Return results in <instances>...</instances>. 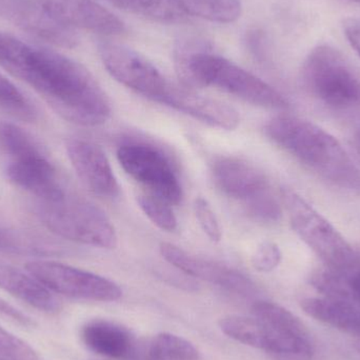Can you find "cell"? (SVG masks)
<instances>
[{
  "instance_id": "30",
  "label": "cell",
  "mask_w": 360,
  "mask_h": 360,
  "mask_svg": "<svg viewBox=\"0 0 360 360\" xmlns=\"http://www.w3.org/2000/svg\"><path fill=\"white\" fill-rule=\"evenodd\" d=\"M193 209L203 233L209 237L210 240L219 243L222 237L221 229L209 201L203 197H196Z\"/></svg>"
},
{
  "instance_id": "29",
  "label": "cell",
  "mask_w": 360,
  "mask_h": 360,
  "mask_svg": "<svg viewBox=\"0 0 360 360\" xmlns=\"http://www.w3.org/2000/svg\"><path fill=\"white\" fill-rule=\"evenodd\" d=\"M0 360H40L23 340L0 327Z\"/></svg>"
},
{
  "instance_id": "9",
  "label": "cell",
  "mask_w": 360,
  "mask_h": 360,
  "mask_svg": "<svg viewBox=\"0 0 360 360\" xmlns=\"http://www.w3.org/2000/svg\"><path fill=\"white\" fill-rule=\"evenodd\" d=\"M25 269L53 293L93 302H115L122 295L117 283L101 275L48 260H33Z\"/></svg>"
},
{
  "instance_id": "13",
  "label": "cell",
  "mask_w": 360,
  "mask_h": 360,
  "mask_svg": "<svg viewBox=\"0 0 360 360\" xmlns=\"http://www.w3.org/2000/svg\"><path fill=\"white\" fill-rule=\"evenodd\" d=\"M67 153L76 174L93 194L103 198H114L120 194L113 169L98 145L72 139L67 143Z\"/></svg>"
},
{
  "instance_id": "14",
  "label": "cell",
  "mask_w": 360,
  "mask_h": 360,
  "mask_svg": "<svg viewBox=\"0 0 360 360\" xmlns=\"http://www.w3.org/2000/svg\"><path fill=\"white\" fill-rule=\"evenodd\" d=\"M211 173L215 186L226 196L243 202V207L272 192L264 173L240 158H216Z\"/></svg>"
},
{
  "instance_id": "16",
  "label": "cell",
  "mask_w": 360,
  "mask_h": 360,
  "mask_svg": "<svg viewBox=\"0 0 360 360\" xmlns=\"http://www.w3.org/2000/svg\"><path fill=\"white\" fill-rule=\"evenodd\" d=\"M63 25L101 35H122L126 25L96 0H39Z\"/></svg>"
},
{
  "instance_id": "5",
  "label": "cell",
  "mask_w": 360,
  "mask_h": 360,
  "mask_svg": "<svg viewBox=\"0 0 360 360\" xmlns=\"http://www.w3.org/2000/svg\"><path fill=\"white\" fill-rule=\"evenodd\" d=\"M304 88L319 103L340 112L360 109V74L329 44L313 49L302 65Z\"/></svg>"
},
{
  "instance_id": "38",
  "label": "cell",
  "mask_w": 360,
  "mask_h": 360,
  "mask_svg": "<svg viewBox=\"0 0 360 360\" xmlns=\"http://www.w3.org/2000/svg\"><path fill=\"white\" fill-rule=\"evenodd\" d=\"M359 352H360V348H359Z\"/></svg>"
},
{
  "instance_id": "31",
  "label": "cell",
  "mask_w": 360,
  "mask_h": 360,
  "mask_svg": "<svg viewBox=\"0 0 360 360\" xmlns=\"http://www.w3.org/2000/svg\"><path fill=\"white\" fill-rule=\"evenodd\" d=\"M283 254L276 243L264 241L256 248L252 255V266L262 273H270L281 264Z\"/></svg>"
},
{
  "instance_id": "20",
  "label": "cell",
  "mask_w": 360,
  "mask_h": 360,
  "mask_svg": "<svg viewBox=\"0 0 360 360\" xmlns=\"http://www.w3.org/2000/svg\"><path fill=\"white\" fill-rule=\"evenodd\" d=\"M302 310L315 321L360 338V304L331 297H309L300 302Z\"/></svg>"
},
{
  "instance_id": "8",
  "label": "cell",
  "mask_w": 360,
  "mask_h": 360,
  "mask_svg": "<svg viewBox=\"0 0 360 360\" xmlns=\"http://www.w3.org/2000/svg\"><path fill=\"white\" fill-rule=\"evenodd\" d=\"M117 160L127 174L147 188L149 194L179 205L182 188L170 160L160 150L145 143H129L117 150Z\"/></svg>"
},
{
  "instance_id": "3",
  "label": "cell",
  "mask_w": 360,
  "mask_h": 360,
  "mask_svg": "<svg viewBox=\"0 0 360 360\" xmlns=\"http://www.w3.org/2000/svg\"><path fill=\"white\" fill-rule=\"evenodd\" d=\"M266 136L319 177L345 190L360 192V170L340 141L308 120L275 116L264 127Z\"/></svg>"
},
{
  "instance_id": "25",
  "label": "cell",
  "mask_w": 360,
  "mask_h": 360,
  "mask_svg": "<svg viewBox=\"0 0 360 360\" xmlns=\"http://www.w3.org/2000/svg\"><path fill=\"white\" fill-rule=\"evenodd\" d=\"M0 150L8 160L44 151L30 133L10 122H0Z\"/></svg>"
},
{
  "instance_id": "18",
  "label": "cell",
  "mask_w": 360,
  "mask_h": 360,
  "mask_svg": "<svg viewBox=\"0 0 360 360\" xmlns=\"http://www.w3.org/2000/svg\"><path fill=\"white\" fill-rule=\"evenodd\" d=\"M80 338L89 350L115 360H128L137 340L126 327L108 319L86 321Z\"/></svg>"
},
{
  "instance_id": "33",
  "label": "cell",
  "mask_w": 360,
  "mask_h": 360,
  "mask_svg": "<svg viewBox=\"0 0 360 360\" xmlns=\"http://www.w3.org/2000/svg\"><path fill=\"white\" fill-rule=\"evenodd\" d=\"M128 360H165L156 352L151 342L136 340L134 349Z\"/></svg>"
},
{
  "instance_id": "10",
  "label": "cell",
  "mask_w": 360,
  "mask_h": 360,
  "mask_svg": "<svg viewBox=\"0 0 360 360\" xmlns=\"http://www.w3.org/2000/svg\"><path fill=\"white\" fill-rule=\"evenodd\" d=\"M98 53L105 70L127 88L160 103L170 80L143 55L115 42L101 41Z\"/></svg>"
},
{
  "instance_id": "11",
  "label": "cell",
  "mask_w": 360,
  "mask_h": 360,
  "mask_svg": "<svg viewBox=\"0 0 360 360\" xmlns=\"http://www.w3.org/2000/svg\"><path fill=\"white\" fill-rule=\"evenodd\" d=\"M0 15L34 37L60 48H75L76 31L57 20L39 0H0Z\"/></svg>"
},
{
  "instance_id": "34",
  "label": "cell",
  "mask_w": 360,
  "mask_h": 360,
  "mask_svg": "<svg viewBox=\"0 0 360 360\" xmlns=\"http://www.w3.org/2000/svg\"><path fill=\"white\" fill-rule=\"evenodd\" d=\"M0 315L8 317L11 321H15V323H19V325L25 326V327H30V326L33 325L31 319L27 315L23 314L20 311L17 310L14 307L11 306L8 302L1 300V298H0Z\"/></svg>"
},
{
  "instance_id": "15",
  "label": "cell",
  "mask_w": 360,
  "mask_h": 360,
  "mask_svg": "<svg viewBox=\"0 0 360 360\" xmlns=\"http://www.w3.org/2000/svg\"><path fill=\"white\" fill-rule=\"evenodd\" d=\"M6 175L11 184L39 201L56 200L65 192L56 168L44 151L8 160Z\"/></svg>"
},
{
  "instance_id": "36",
  "label": "cell",
  "mask_w": 360,
  "mask_h": 360,
  "mask_svg": "<svg viewBox=\"0 0 360 360\" xmlns=\"http://www.w3.org/2000/svg\"><path fill=\"white\" fill-rule=\"evenodd\" d=\"M103 1H107L108 4H112V6H114V4H115V0H103Z\"/></svg>"
},
{
  "instance_id": "12",
  "label": "cell",
  "mask_w": 360,
  "mask_h": 360,
  "mask_svg": "<svg viewBox=\"0 0 360 360\" xmlns=\"http://www.w3.org/2000/svg\"><path fill=\"white\" fill-rule=\"evenodd\" d=\"M160 252L167 262L188 276L213 283L236 295L247 297L255 293L253 281L235 269L192 255L172 243H160Z\"/></svg>"
},
{
  "instance_id": "19",
  "label": "cell",
  "mask_w": 360,
  "mask_h": 360,
  "mask_svg": "<svg viewBox=\"0 0 360 360\" xmlns=\"http://www.w3.org/2000/svg\"><path fill=\"white\" fill-rule=\"evenodd\" d=\"M0 288L42 312L54 314L60 311V302L46 285L30 273L4 262H0Z\"/></svg>"
},
{
  "instance_id": "37",
  "label": "cell",
  "mask_w": 360,
  "mask_h": 360,
  "mask_svg": "<svg viewBox=\"0 0 360 360\" xmlns=\"http://www.w3.org/2000/svg\"><path fill=\"white\" fill-rule=\"evenodd\" d=\"M349 1L357 2V4H360V0H349Z\"/></svg>"
},
{
  "instance_id": "22",
  "label": "cell",
  "mask_w": 360,
  "mask_h": 360,
  "mask_svg": "<svg viewBox=\"0 0 360 360\" xmlns=\"http://www.w3.org/2000/svg\"><path fill=\"white\" fill-rule=\"evenodd\" d=\"M0 253L48 256L59 254V247L40 236L0 228Z\"/></svg>"
},
{
  "instance_id": "4",
  "label": "cell",
  "mask_w": 360,
  "mask_h": 360,
  "mask_svg": "<svg viewBox=\"0 0 360 360\" xmlns=\"http://www.w3.org/2000/svg\"><path fill=\"white\" fill-rule=\"evenodd\" d=\"M37 215L49 231L61 238L101 249L117 245V233L107 214L67 191L56 200L39 201Z\"/></svg>"
},
{
  "instance_id": "27",
  "label": "cell",
  "mask_w": 360,
  "mask_h": 360,
  "mask_svg": "<svg viewBox=\"0 0 360 360\" xmlns=\"http://www.w3.org/2000/svg\"><path fill=\"white\" fill-rule=\"evenodd\" d=\"M156 352L165 360H199V352L192 342L181 336L160 333L151 340Z\"/></svg>"
},
{
  "instance_id": "1",
  "label": "cell",
  "mask_w": 360,
  "mask_h": 360,
  "mask_svg": "<svg viewBox=\"0 0 360 360\" xmlns=\"http://www.w3.org/2000/svg\"><path fill=\"white\" fill-rule=\"evenodd\" d=\"M0 67L29 84L68 122L98 127L111 116L109 98L90 71L52 49L0 32Z\"/></svg>"
},
{
  "instance_id": "21",
  "label": "cell",
  "mask_w": 360,
  "mask_h": 360,
  "mask_svg": "<svg viewBox=\"0 0 360 360\" xmlns=\"http://www.w3.org/2000/svg\"><path fill=\"white\" fill-rule=\"evenodd\" d=\"M186 16H195L214 22L236 21L243 13L240 0H177Z\"/></svg>"
},
{
  "instance_id": "17",
  "label": "cell",
  "mask_w": 360,
  "mask_h": 360,
  "mask_svg": "<svg viewBox=\"0 0 360 360\" xmlns=\"http://www.w3.org/2000/svg\"><path fill=\"white\" fill-rule=\"evenodd\" d=\"M160 103L190 115L195 120L221 130L233 131L238 127V112L217 99L197 94L184 86L171 82Z\"/></svg>"
},
{
  "instance_id": "26",
  "label": "cell",
  "mask_w": 360,
  "mask_h": 360,
  "mask_svg": "<svg viewBox=\"0 0 360 360\" xmlns=\"http://www.w3.org/2000/svg\"><path fill=\"white\" fill-rule=\"evenodd\" d=\"M0 108L21 122H34L38 120L37 108L31 99L2 74H0Z\"/></svg>"
},
{
  "instance_id": "2",
  "label": "cell",
  "mask_w": 360,
  "mask_h": 360,
  "mask_svg": "<svg viewBox=\"0 0 360 360\" xmlns=\"http://www.w3.org/2000/svg\"><path fill=\"white\" fill-rule=\"evenodd\" d=\"M175 68L186 88L213 86L245 103L266 109L288 110L289 101L264 80L212 52L205 41L181 40L175 49Z\"/></svg>"
},
{
  "instance_id": "6",
  "label": "cell",
  "mask_w": 360,
  "mask_h": 360,
  "mask_svg": "<svg viewBox=\"0 0 360 360\" xmlns=\"http://www.w3.org/2000/svg\"><path fill=\"white\" fill-rule=\"evenodd\" d=\"M283 199L292 228L329 270L347 275L359 269L352 245L306 199L291 190L283 191Z\"/></svg>"
},
{
  "instance_id": "32",
  "label": "cell",
  "mask_w": 360,
  "mask_h": 360,
  "mask_svg": "<svg viewBox=\"0 0 360 360\" xmlns=\"http://www.w3.org/2000/svg\"><path fill=\"white\" fill-rule=\"evenodd\" d=\"M342 30L350 46L360 58V17H348L342 21Z\"/></svg>"
},
{
  "instance_id": "35",
  "label": "cell",
  "mask_w": 360,
  "mask_h": 360,
  "mask_svg": "<svg viewBox=\"0 0 360 360\" xmlns=\"http://www.w3.org/2000/svg\"><path fill=\"white\" fill-rule=\"evenodd\" d=\"M347 277H348L349 285H350L353 296L360 304V269H357L354 272L347 275Z\"/></svg>"
},
{
  "instance_id": "23",
  "label": "cell",
  "mask_w": 360,
  "mask_h": 360,
  "mask_svg": "<svg viewBox=\"0 0 360 360\" xmlns=\"http://www.w3.org/2000/svg\"><path fill=\"white\" fill-rule=\"evenodd\" d=\"M114 6L158 22H179L186 18L177 0H115Z\"/></svg>"
},
{
  "instance_id": "7",
  "label": "cell",
  "mask_w": 360,
  "mask_h": 360,
  "mask_svg": "<svg viewBox=\"0 0 360 360\" xmlns=\"http://www.w3.org/2000/svg\"><path fill=\"white\" fill-rule=\"evenodd\" d=\"M252 312L264 326L262 351L274 360H313L314 346L306 326L283 307L266 300L254 302Z\"/></svg>"
},
{
  "instance_id": "28",
  "label": "cell",
  "mask_w": 360,
  "mask_h": 360,
  "mask_svg": "<svg viewBox=\"0 0 360 360\" xmlns=\"http://www.w3.org/2000/svg\"><path fill=\"white\" fill-rule=\"evenodd\" d=\"M139 207L150 221L160 230L172 232L176 230L177 219L174 212L171 209L170 203L153 195L141 194L137 197Z\"/></svg>"
},
{
  "instance_id": "24",
  "label": "cell",
  "mask_w": 360,
  "mask_h": 360,
  "mask_svg": "<svg viewBox=\"0 0 360 360\" xmlns=\"http://www.w3.org/2000/svg\"><path fill=\"white\" fill-rule=\"evenodd\" d=\"M219 327L229 338L245 346L262 350L264 326L257 317L229 315L220 319Z\"/></svg>"
}]
</instances>
